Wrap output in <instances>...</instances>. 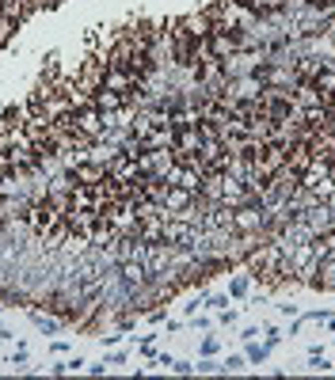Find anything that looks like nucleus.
I'll return each instance as SVG.
<instances>
[{"label": "nucleus", "instance_id": "4", "mask_svg": "<svg viewBox=\"0 0 335 380\" xmlns=\"http://www.w3.org/2000/svg\"><path fill=\"white\" fill-rule=\"evenodd\" d=\"M244 361H248V358H240V354H236V358H228V361H225V373H236V369H244Z\"/></svg>", "mask_w": 335, "mask_h": 380}, {"label": "nucleus", "instance_id": "2", "mask_svg": "<svg viewBox=\"0 0 335 380\" xmlns=\"http://www.w3.org/2000/svg\"><path fill=\"white\" fill-rule=\"evenodd\" d=\"M228 293H232V297H244V293H248V278H232Z\"/></svg>", "mask_w": 335, "mask_h": 380}, {"label": "nucleus", "instance_id": "1", "mask_svg": "<svg viewBox=\"0 0 335 380\" xmlns=\"http://www.w3.org/2000/svg\"><path fill=\"white\" fill-rule=\"evenodd\" d=\"M31 319L42 327V331H61V319H50V315H42V312H31Z\"/></svg>", "mask_w": 335, "mask_h": 380}, {"label": "nucleus", "instance_id": "3", "mask_svg": "<svg viewBox=\"0 0 335 380\" xmlns=\"http://www.w3.org/2000/svg\"><path fill=\"white\" fill-rule=\"evenodd\" d=\"M248 361H255V365L267 361V346H248Z\"/></svg>", "mask_w": 335, "mask_h": 380}]
</instances>
